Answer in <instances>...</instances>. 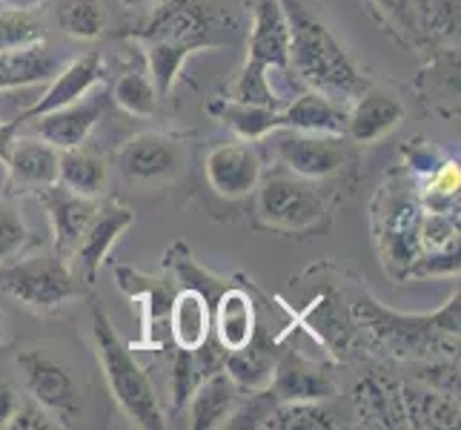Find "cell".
<instances>
[{
	"mask_svg": "<svg viewBox=\"0 0 461 430\" xmlns=\"http://www.w3.org/2000/svg\"><path fill=\"white\" fill-rule=\"evenodd\" d=\"M404 121V104L399 95L381 87H367L353 109H347V130L344 138L356 147H370L393 130H399Z\"/></svg>",
	"mask_w": 461,
	"mask_h": 430,
	"instance_id": "19",
	"label": "cell"
},
{
	"mask_svg": "<svg viewBox=\"0 0 461 430\" xmlns=\"http://www.w3.org/2000/svg\"><path fill=\"white\" fill-rule=\"evenodd\" d=\"M421 215L419 184L410 169L390 172L373 198V235L384 273L393 281H407L421 256Z\"/></svg>",
	"mask_w": 461,
	"mask_h": 430,
	"instance_id": "4",
	"label": "cell"
},
{
	"mask_svg": "<svg viewBox=\"0 0 461 430\" xmlns=\"http://www.w3.org/2000/svg\"><path fill=\"white\" fill-rule=\"evenodd\" d=\"M32 244V233L14 201H0V264L18 259Z\"/></svg>",
	"mask_w": 461,
	"mask_h": 430,
	"instance_id": "35",
	"label": "cell"
},
{
	"mask_svg": "<svg viewBox=\"0 0 461 430\" xmlns=\"http://www.w3.org/2000/svg\"><path fill=\"white\" fill-rule=\"evenodd\" d=\"M132 224H135V213L130 206H121L115 201L98 204V210H95L81 244L75 247L72 259H69L72 273L92 287V281L98 279V270L106 259V252L113 250L118 235H123V230H130Z\"/></svg>",
	"mask_w": 461,
	"mask_h": 430,
	"instance_id": "16",
	"label": "cell"
},
{
	"mask_svg": "<svg viewBox=\"0 0 461 430\" xmlns=\"http://www.w3.org/2000/svg\"><path fill=\"white\" fill-rule=\"evenodd\" d=\"M58 184L86 198H101L109 184V169L95 152H86L81 147L60 150L58 158Z\"/></svg>",
	"mask_w": 461,
	"mask_h": 430,
	"instance_id": "28",
	"label": "cell"
},
{
	"mask_svg": "<svg viewBox=\"0 0 461 430\" xmlns=\"http://www.w3.org/2000/svg\"><path fill=\"white\" fill-rule=\"evenodd\" d=\"M298 322L310 327L315 333V339L339 359L349 356L361 344L353 316H349V298L344 293V287L330 284L327 279L310 281L307 305L301 310Z\"/></svg>",
	"mask_w": 461,
	"mask_h": 430,
	"instance_id": "11",
	"label": "cell"
},
{
	"mask_svg": "<svg viewBox=\"0 0 461 430\" xmlns=\"http://www.w3.org/2000/svg\"><path fill=\"white\" fill-rule=\"evenodd\" d=\"M252 227L278 235L324 233L332 221L327 196L315 181L301 178L290 169H276L252 189Z\"/></svg>",
	"mask_w": 461,
	"mask_h": 430,
	"instance_id": "6",
	"label": "cell"
},
{
	"mask_svg": "<svg viewBox=\"0 0 461 430\" xmlns=\"http://www.w3.org/2000/svg\"><path fill=\"white\" fill-rule=\"evenodd\" d=\"M269 69H290V26L278 0H252L247 63L230 84V98L261 106H281L269 84Z\"/></svg>",
	"mask_w": 461,
	"mask_h": 430,
	"instance_id": "7",
	"label": "cell"
},
{
	"mask_svg": "<svg viewBox=\"0 0 461 430\" xmlns=\"http://www.w3.org/2000/svg\"><path fill=\"white\" fill-rule=\"evenodd\" d=\"M21 121L14 118V121H9V124H0V164H6V158H9V150H12V143H14V138H18V133H21Z\"/></svg>",
	"mask_w": 461,
	"mask_h": 430,
	"instance_id": "40",
	"label": "cell"
},
{
	"mask_svg": "<svg viewBox=\"0 0 461 430\" xmlns=\"http://www.w3.org/2000/svg\"><path fill=\"white\" fill-rule=\"evenodd\" d=\"M18 405H21L18 390H14L9 381L0 376V427H9L14 410H18Z\"/></svg>",
	"mask_w": 461,
	"mask_h": 430,
	"instance_id": "39",
	"label": "cell"
},
{
	"mask_svg": "<svg viewBox=\"0 0 461 430\" xmlns=\"http://www.w3.org/2000/svg\"><path fill=\"white\" fill-rule=\"evenodd\" d=\"M4 336H6V318L0 313V344H4Z\"/></svg>",
	"mask_w": 461,
	"mask_h": 430,
	"instance_id": "42",
	"label": "cell"
},
{
	"mask_svg": "<svg viewBox=\"0 0 461 430\" xmlns=\"http://www.w3.org/2000/svg\"><path fill=\"white\" fill-rule=\"evenodd\" d=\"M38 201L43 204V210L50 213L52 233H55V252L67 261L72 259L75 247L81 244V238L89 227V221L98 210V201L77 196L63 184H50L38 189Z\"/></svg>",
	"mask_w": 461,
	"mask_h": 430,
	"instance_id": "18",
	"label": "cell"
},
{
	"mask_svg": "<svg viewBox=\"0 0 461 430\" xmlns=\"http://www.w3.org/2000/svg\"><path fill=\"white\" fill-rule=\"evenodd\" d=\"M109 98H113L121 109H126L130 115L149 118L158 113V89L152 84L149 72L140 69H126L115 78L113 89H109Z\"/></svg>",
	"mask_w": 461,
	"mask_h": 430,
	"instance_id": "34",
	"label": "cell"
},
{
	"mask_svg": "<svg viewBox=\"0 0 461 430\" xmlns=\"http://www.w3.org/2000/svg\"><path fill=\"white\" fill-rule=\"evenodd\" d=\"M109 92H98L95 98H81L69 106L52 109V113L32 118V135L52 143L55 150H75L84 147L95 124L104 118L109 109Z\"/></svg>",
	"mask_w": 461,
	"mask_h": 430,
	"instance_id": "17",
	"label": "cell"
},
{
	"mask_svg": "<svg viewBox=\"0 0 461 430\" xmlns=\"http://www.w3.org/2000/svg\"><path fill=\"white\" fill-rule=\"evenodd\" d=\"M132 35L147 46V67L158 98L172 89L189 55L218 46L212 9L203 0H164Z\"/></svg>",
	"mask_w": 461,
	"mask_h": 430,
	"instance_id": "3",
	"label": "cell"
},
{
	"mask_svg": "<svg viewBox=\"0 0 461 430\" xmlns=\"http://www.w3.org/2000/svg\"><path fill=\"white\" fill-rule=\"evenodd\" d=\"M404 427H458V396L444 393L421 379L399 381Z\"/></svg>",
	"mask_w": 461,
	"mask_h": 430,
	"instance_id": "23",
	"label": "cell"
},
{
	"mask_svg": "<svg viewBox=\"0 0 461 430\" xmlns=\"http://www.w3.org/2000/svg\"><path fill=\"white\" fill-rule=\"evenodd\" d=\"M361 6L395 43L421 52L416 0H361Z\"/></svg>",
	"mask_w": 461,
	"mask_h": 430,
	"instance_id": "31",
	"label": "cell"
},
{
	"mask_svg": "<svg viewBox=\"0 0 461 430\" xmlns=\"http://www.w3.org/2000/svg\"><path fill=\"white\" fill-rule=\"evenodd\" d=\"M267 430H332L339 427L336 413L324 402H276L264 419Z\"/></svg>",
	"mask_w": 461,
	"mask_h": 430,
	"instance_id": "33",
	"label": "cell"
},
{
	"mask_svg": "<svg viewBox=\"0 0 461 430\" xmlns=\"http://www.w3.org/2000/svg\"><path fill=\"white\" fill-rule=\"evenodd\" d=\"M267 390L276 402H330L339 396V381L330 364L310 361L295 350H281Z\"/></svg>",
	"mask_w": 461,
	"mask_h": 430,
	"instance_id": "14",
	"label": "cell"
},
{
	"mask_svg": "<svg viewBox=\"0 0 461 430\" xmlns=\"http://www.w3.org/2000/svg\"><path fill=\"white\" fill-rule=\"evenodd\" d=\"M46 41L43 26L29 12H0V52Z\"/></svg>",
	"mask_w": 461,
	"mask_h": 430,
	"instance_id": "36",
	"label": "cell"
},
{
	"mask_svg": "<svg viewBox=\"0 0 461 430\" xmlns=\"http://www.w3.org/2000/svg\"><path fill=\"white\" fill-rule=\"evenodd\" d=\"M349 316L358 330V342L390 359L404 361H447L458 359L461 296L458 290L436 313L407 316L387 310L367 290L349 296Z\"/></svg>",
	"mask_w": 461,
	"mask_h": 430,
	"instance_id": "1",
	"label": "cell"
},
{
	"mask_svg": "<svg viewBox=\"0 0 461 430\" xmlns=\"http://www.w3.org/2000/svg\"><path fill=\"white\" fill-rule=\"evenodd\" d=\"M9 427H14V430H50V427H60L50 413H46L38 402H21L18 405V410H14V416H12V422H9Z\"/></svg>",
	"mask_w": 461,
	"mask_h": 430,
	"instance_id": "37",
	"label": "cell"
},
{
	"mask_svg": "<svg viewBox=\"0 0 461 430\" xmlns=\"http://www.w3.org/2000/svg\"><path fill=\"white\" fill-rule=\"evenodd\" d=\"M421 52L458 46V0H416Z\"/></svg>",
	"mask_w": 461,
	"mask_h": 430,
	"instance_id": "30",
	"label": "cell"
},
{
	"mask_svg": "<svg viewBox=\"0 0 461 430\" xmlns=\"http://www.w3.org/2000/svg\"><path fill=\"white\" fill-rule=\"evenodd\" d=\"M92 342L109 393H113V399L123 410V416L144 430H164V407L149 373L138 364L130 344L115 333L101 305H92Z\"/></svg>",
	"mask_w": 461,
	"mask_h": 430,
	"instance_id": "5",
	"label": "cell"
},
{
	"mask_svg": "<svg viewBox=\"0 0 461 430\" xmlns=\"http://www.w3.org/2000/svg\"><path fill=\"white\" fill-rule=\"evenodd\" d=\"M14 364H18V373L29 399L38 402L52 419H58L60 427L81 419L84 393L75 373L69 371V364L60 356L43 347H26L18 353Z\"/></svg>",
	"mask_w": 461,
	"mask_h": 430,
	"instance_id": "9",
	"label": "cell"
},
{
	"mask_svg": "<svg viewBox=\"0 0 461 430\" xmlns=\"http://www.w3.org/2000/svg\"><path fill=\"white\" fill-rule=\"evenodd\" d=\"M101 78H104V60L98 52L75 58L72 63H63V69L52 78V87L43 92V98H38L29 109H23V113L18 115V121L26 124L38 115L52 113V109L81 101L89 89H95L101 84Z\"/></svg>",
	"mask_w": 461,
	"mask_h": 430,
	"instance_id": "21",
	"label": "cell"
},
{
	"mask_svg": "<svg viewBox=\"0 0 461 430\" xmlns=\"http://www.w3.org/2000/svg\"><path fill=\"white\" fill-rule=\"evenodd\" d=\"M63 69L60 55L46 41L0 52V89L46 84Z\"/></svg>",
	"mask_w": 461,
	"mask_h": 430,
	"instance_id": "25",
	"label": "cell"
},
{
	"mask_svg": "<svg viewBox=\"0 0 461 430\" xmlns=\"http://www.w3.org/2000/svg\"><path fill=\"white\" fill-rule=\"evenodd\" d=\"M0 290L32 313L52 316L72 301L89 296V284L77 279L72 267H67V261L52 250L0 264Z\"/></svg>",
	"mask_w": 461,
	"mask_h": 430,
	"instance_id": "8",
	"label": "cell"
},
{
	"mask_svg": "<svg viewBox=\"0 0 461 430\" xmlns=\"http://www.w3.org/2000/svg\"><path fill=\"white\" fill-rule=\"evenodd\" d=\"M58 158L60 150L35 138H14L6 158V193H38L41 187L58 184Z\"/></svg>",
	"mask_w": 461,
	"mask_h": 430,
	"instance_id": "20",
	"label": "cell"
},
{
	"mask_svg": "<svg viewBox=\"0 0 461 430\" xmlns=\"http://www.w3.org/2000/svg\"><path fill=\"white\" fill-rule=\"evenodd\" d=\"M433 60L421 69L416 89L424 104L441 118L458 115V46L430 52Z\"/></svg>",
	"mask_w": 461,
	"mask_h": 430,
	"instance_id": "27",
	"label": "cell"
},
{
	"mask_svg": "<svg viewBox=\"0 0 461 430\" xmlns=\"http://www.w3.org/2000/svg\"><path fill=\"white\" fill-rule=\"evenodd\" d=\"M356 407V416L367 427H404V410L399 399V381L364 376L353 385L349 393Z\"/></svg>",
	"mask_w": 461,
	"mask_h": 430,
	"instance_id": "26",
	"label": "cell"
},
{
	"mask_svg": "<svg viewBox=\"0 0 461 430\" xmlns=\"http://www.w3.org/2000/svg\"><path fill=\"white\" fill-rule=\"evenodd\" d=\"M147 4H152V0H121V6H126V9H140Z\"/></svg>",
	"mask_w": 461,
	"mask_h": 430,
	"instance_id": "41",
	"label": "cell"
},
{
	"mask_svg": "<svg viewBox=\"0 0 461 430\" xmlns=\"http://www.w3.org/2000/svg\"><path fill=\"white\" fill-rule=\"evenodd\" d=\"M290 26V67L312 89L330 98H358L367 89L356 60L304 0H278Z\"/></svg>",
	"mask_w": 461,
	"mask_h": 430,
	"instance_id": "2",
	"label": "cell"
},
{
	"mask_svg": "<svg viewBox=\"0 0 461 430\" xmlns=\"http://www.w3.org/2000/svg\"><path fill=\"white\" fill-rule=\"evenodd\" d=\"M206 181L221 198L238 201L252 196L261 181V155L247 141L241 143H218L206 152L203 161Z\"/></svg>",
	"mask_w": 461,
	"mask_h": 430,
	"instance_id": "15",
	"label": "cell"
},
{
	"mask_svg": "<svg viewBox=\"0 0 461 430\" xmlns=\"http://www.w3.org/2000/svg\"><path fill=\"white\" fill-rule=\"evenodd\" d=\"M244 390L235 385L232 376L218 368L212 373H206L203 379H198V385L189 393V427L195 430H212V427H224L230 413L235 410V405L241 402Z\"/></svg>",
	"mask_w": 461,
	"mask_h": 430,
	"instance_id": "22",
	"label": "cell"
},
{
	"mask_svg": "<svg viewBox=\"0 0 461 430\" xmlns=\"http://www.w3.org/2000/svg\"><path fill=\"white\" fill-rule=\"evenodd\" d=\"M210 115H215L221 124H227L230 130L244 141H261L273 130H278V109L276 106L218 98L210 104Z\"/></svg>",
	"mask_w": 461,
	"mask_h": 430,
	"instance_id": "29",
	"label": "cell"
},
{
	"mask_svg": "<svg viewBox=\"0 0 461 430\" xmlns=\"http://www.w3.org/2000/svg\"><path fill=\"white\" fill-rule=\"evenodd\" d=\"M261 301L264 296L244 276H238V284L227 281L224 290L218 293L212 305V339L224 353L241 350L252 342L264 322Z\"/></svg>",
	"mask_w": 461,
	"mask_h": 430,
	"instance_id": "12",
	"label": "cell"
},
{
	"mask_svg": "<svg viewBox=\"0 0 461 430\" xmlns=\"http://www.w3.org/2000/svg\"><path fill=\"white\" fill-rule=\"evenodd\" d=\"M55 21L63 35L92 41L106 32V9L101 0H55Z\"/></svg>",
	"mask_w": 461,
	"mask_h": 430,
	"instance_id": "32",
	"label": "cell"
},
{
	"mask_svg": "<svg viewBox=\"0 0 461 430\" xmlns=\"http://www.w3.org/2000/svg\"><path fill=\"white\" fill-rule=\"evenodd\" d=\"M269 152L276 161L284 164L301 178L324 181L332 175L344 172L356 158V143H349L344 135L330 133H301V130H273L267 138Z\"/></svg>",
	"mask_w": 461,
	"mask_h": 430,
	"instance_id": "10",
	"label": "cell"
},
{
	"mask_svg": "<svg viewBox=\"0 0 461 430\" xmlns=\"http://www.w3.org/2000/svg\"><path fill=\"white\" fill-rule=\"evenodd\" d=\"M115 167L130 184H161L184 167V143L164 133H140L115 155Z\"/></svg>",
	"mask_w": 461,
	"mask_h": 430,
	"instance_id": "13",
	"label": "cell"
},
{
	"mask_svg": "<svg viewBox=\"0 0 461 430\" xmlns=\"http://www.w3.org/2000/svg\"><path fill=\"white\" fill-rule=\"evenodd\" d=\"M441 164H444V158L436 152L433 143H427V141L410 143V150H407V169L410 172H427V175H433Z\"/></svg>",
	"mask_w": 461,
	"mask_h": 430,
	"instance_id": "38",
	"label": "cell"
},
{
	"mask_svg": "<svg viewBox=\"0 0 461 430\" xmlns=\"http://www.w3.org/2000/svg\"><path fill=\"white\" fill-rule=\"evenodd\" d=\"M278 130H301V133H330L344 135L347 130V106L332 101L330 95L310 89L287 106L278 109Z\"/></svg>",
	"mask_w": 461,
	"mask_h": 430,
	"instance_id": "24",
	"label": "cell"
}]
</instances>
